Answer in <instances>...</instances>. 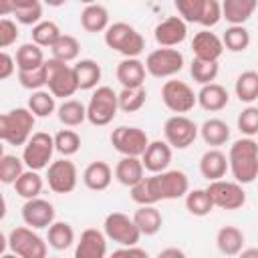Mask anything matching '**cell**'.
Here are the masks:
<instances>
[{"instance_id":"ac0fdd59","label":"cell","mask_w":258,"mask_h":258,"mask_svg":"<svg viewBox=\"0 0 258 258\" xmlns=\"http://www.w3.org/2000/svg\"><path fill=\"white\" fill-rule=\"evenodd\" d=\"M107 234L97 230V228H87L83 230L77 248H75V258H105L107 254Z\"/></svg>"},{"instance_id":"ab89813d","label":"cell","mask_w":258,"mask_h":258,"mask_svg":"<svg viewBox=\"0 0 258 258\" xmlns=\"http://www.w3.org/2000/svg\"><path fill=\"white\" fill-rule=\"evenodd\" d=\"M214 202L208 194V189H191L185 194V210L191 214V216H198V218H204L208 216L212 210H214Z\"/></svg>"},{"instance_id":"b9f144b4","label":"cell","mask_w":258,"mask_h":258,"mask_svg":"<svg viewBox=\"0 0 258 258\" xmlns=\"http://www.w3.org/2000/svg\"><path fill=\"white\" fill-rule=\"evenodd\" d=\"M50 50H52V58H58L62 62H73L79 58L81 44L73 34H60V38L50 46Z\"/></svg>"},{"instance_id":"277c9868","label":"cell","mask_w":258,"mask_h":258,"mask_svg":"<svg viewBox=\"0 0 258 258\" xmlns=\"http://www.w3.org/2000/svg\"><path fill=\"white\" fill-rule=\"evenodd\" d=\"M103 34L105 44L123 56H139L145 50V38L135 26L127 22H113Z\"/></svg>"},{"instance_id":"7402d4cb","label":"cell","mask_w":258,"mask_h":258,"mask_svg":"<svg viewBox=\"0 0 258 258\" xmlns=\"http://www.w3.org/2000/svg\"><path fill=\"white\" fill-rule=\"evenodd\" d=\"M145 177V165L143 159L137 155H123L115 165V179L121 185H135L139 179Z\"/></svg>"},{"instance_id":"6f0895ef","label":"cell","mask_w":258,"mask_h":258,"mask_svg":"<svg viewBox=\"0 0 258 258\" xmlns=\"http://www.w3.org/2000/svg\"><path fill=\"white\" fill-rule=\"evenodd\" d=\"M240 256L242 258H258V248H242V252H240Z\"/></svg>"},{"instance_id":"30bf717a","label":"cell","mask_w":258,"mask_h":258,"mask_svg":"<svg viewBox=\"0 0 258 258\" xmlns=\"http://www.w3.org/2000/svg\"><path fill=\"white\" fill-rule=\"evenodd\" d=\"M103 232L107 234L109 240H113L119 246L139 244V238H141V232H139L133 216L129 218L123 212H111V214H107L105 216V222H103Z\"/></svg>"},{"instance_id":"7c38bea8","label":"cell","mask_w":258,"mask_h":258,"mask_svg":"<svg viewBox=\"0 0 258 258\" xmlns=\"http://www.w3.org/2000/svg\"><path fill=\"white\" fill-rule=\"evenodd\" d=\"M208 194L216 208L222 210H240L246 204V191L240 181H228V179H214L208 183Z\"/></svg>"},{"instance_id":"f6af8a7d","label":"cell","mask_w":258,"mask_h":258,"mask_svg":"<svg viewBox=\"0 0 258 258\" xmlns=\"http://www.w3.org/2000/svg\"><path fill=\"white\" fill-rule=\"evenodd\" d=\"M54 147L62 157H71L81 149V135L73 129H60L54 135Z\"/></svg>"},{"instance_id":"ffe728a7","label":"cell","mask_w":258,"mask_h":258,"mask_svg":"<svg viewBox=\"0 0 258 258\" xmlns=\"http://www.w3.org/2000/svg\"><path fill=\"white\" fill-rule=\"evenodd\" d=\"M171 145L163 139H155V141H149L145 153L141 155L143 159V165L149 173H159V171H165L171 163Z\"/></svg>"},{"instance_id":"ee69618b","label":"cell","mask_w":258,"mask_h":258,"mask_svg":"<svg viewBox=\"0 0 258 258\" xmlns=\"http://www.w3.org/2000/svg\"><path fill=\"white\" fill-rule=\"evenodd\" d=\"M220 73L218 60H204V58H194L189 64V75L198 85H208L214 83Z\"/></svg>"},{"instance_id":"f5cc1de1","label":"cell","mask_w":258,"mask_h":258,"mask_svg":"<svg viewBox=\"0 0 258 258\" xmlns=\"http://www.w3.org/2000/svg\"><path fill=\"white\" fill-rule=\"evenodd\" d=\"M16 69H18L16 67V58L12 54H8L6 50H2V54H0V79L4 81L8 77H12V73Z\"/></svg>"},{"instance_id":"6da1fadb","label":"cell","mask_w":258,"mask_h":258,"mask_svg":"<svg viewBox=\"0 0 258 258\" xmlns=\"http://www.w3.org/2000/svg\"><path fill=\"white\" fill-rule=\"evenodd\" d=\"M131 189V200L137 206L157 204L163 200H179L189 191V179L181 169H165L139 179Z\"/></svg>"},{"instance_id":"f546056e","label":"cell","mask_w":258,"mask_h":258,"mask_svg":"<svg viewBox=\"0 0 258 258\" xmlns=\"http://www.w3.org/2000/svg\"><path fill=\"white\" fill-rule=\"evenodd\" d=\"M75 75H77V83L81 91H91L97 89L99 81H101V64L93 58H81L75 64Z\"/></svg>"},{"instance_id":"7bdbcfd3","label":"cell","mask_w":258,"mask_h":258,"mask_svg":"<svg viewBox=\"0 0 258 258\" xmlns=\"http://www.w3.org/2000/svg\"><path fill=\"white\" fill-rule=\"evenodd\" d=\"M24 159L12 153H4L0 157V181L6 185H14V181L24 173Z\"/></svg>"},{"instance_id":"9a60e30c","label":"cell","mask_w":258,"mask_h":258,"mask_svg":"<svg viewBox=\"0 0 258 258\" xmlns=\"http://www.w3.org/2000/svg\"><path fill=\"white\" fill-rule=\"evenodd\" d=\"M77 165L67 157L50 161V165L46 167V183L54 194H71L77 187Z\"/></svg>"},{"instance_id":"f1b7e54d","label":"cell","mask_w":258,"mask_h":258,"mask_svg":"<svg viewBox=\"0 0 258 258\" xmlns=\"http://www.w3.org/2000/svg\"><path fill=\"white\" fill-rule=\"evenodd\" d=\"M81 26L87 32H105L109 28V10L99 2L87 4L81 12Z\"/></svg>"},{"instance_id":"680465c9","label":"cell","mask_w":258,"mask_h":258,"mask_svg":"<svg viewBox=\"0 0 258 258\" xmlns=\"http://www.w3.org/2000/svg\"><path fill=\"white\" fill-rule=\"evenodd\" d=\"M46 6H50V8H58V6H62V4H67V0H42Z\"/></svg>"},{"instance_id":"4316f807","label":"cell","mask_w":258,"mask_h":258,"mask_svg":"<svg viewBox=\"0 0 258 258\" xmlns=\"http://www.w3.org/2000/svg\"><path fill=\"white\" fill-rule=\"evenodd\" d=\"M244 232L236 226H222L216 234V246L224 256H238L244 248Z\"/></svg>"},{"instance_id":"11a10c76","label":"cell","mask_w":258,"mask_h":258,"mask_svg":"<svg viewBox=\"0 0 258 258\" xmlns=\"http://www.w3.org/2000/svg\"><path fill=\"white\" fill-rule=\"evenodd\" d=\"M157 256H159V258H183L185 252L179 250V248H163V250H159Z\"/></svg>"},{"instance_id":"5b68a950","label":"cell","mask_w":258,"mask_h":258,"mask_svg":"<svg viewBox=\"0 0 258 258\" xmlns=\"http://www.w3.org/2000/svg\"><path fill=\"white\" fill-rule=\"evenodd\" d=\"M119 111V97L111 87H97L87 105V121L95 127L109 125Z\"/></svg>"},{"instance_id":"91938a15","label":"cell","mask_w":258,"mask_h":258,"mask_svg":"<svg viewBox=\"0 0 258 258\" xmlns=\"http://www.w3.org/2000/svg\"><path fill=\"white\" fill-rule=\"evenodd\" d=\"M81 2H83V4H95L97 0H81Z\"/></svg>"},{"instance_id":"7a4b0ae2","label":"cell","mask_w":258,"mask_h":258,"mask_svg":"<svg viewBox=\"0 0 258 258\" xmlns=\"http://www.w3.org/2000/svg\"><path fill=\"white\" fill-rule=\"evenodd\" d=\"M228 161L236 181H240L242 185L252 183L258 177V143L252 137L236 139L230 145Z\"/></svg>"},{"instance_id":"4dcf8cb0","label":"cell","mask_w":258,"mask_h":258,"mask_svg":"<svg viewBox=\"0 0 258 258\" xmlns=\"http://www.w3.org/2000/svg\"><path fill=\"white\" fill-rule=\"evenodd\" d=\"M48 234H46V242L52 250L56 252H62L67 248H71L75 244V230L69 222H52L48 228Z\"/></svg>"},{"instance_id":"d6a6232c","label":"cell","mask_w":258,"mask_h":258,"mask_svg":"<svg viewBox=\"0 0 258 258\" xmlns=\"http://www.w3.org/2000/svg\"><path fill=\"white\" fill-rule=\"evenodd\" d=\"M56 115H58V121L62 125H67V127H79L87 119V105H83L77 99H64L56 107Z\"/></svg>"},{"instance_id":"c3c4849f","label":"cell","mask_w":258,"mask_h":258,"mask_svg":"<svg viewBox=\"0 0 258 258\" xmlns=\"http://www.w3.org/2000/svg\"><path fill=\"white\" fill-rule=\"evenodd\" d=\"M222 2L220 0H204V8L200 14V22L204 28H212L222 20Z\"/></svg>"},{"instance_id":"4fadbf2b","label":"cell","mask_w":258,"mask_h":258,"mask_svg":"<svg viewBox=\"0 0 258 258\" xmlns=\"http://www.w3.org/2000/svg\"><path fill=\"white\" fill-rule=\"evenodd\" d=\"M161 101L171 113H187L198 103V93L183 81H165L161 87Z\"/></svg>"},{"instance_id":"83f0119b","label":"cell","mask_w":258,"mask_h":258,"mask_svg":"<svg viewBox=\"0 0 258 258\" xmlns=\"http://www.w3.org/2000/svg\"><path fill=\"white\" fill-rule=\"evenodd\" d=\"M258 8V0H222V16L230 24H244Z\"/></svg>"},{"instance_id":"60d3db41","label":"cell","mask_w":258,"mask_h":258,"mask_svg":"<svg viewBox=\"0 0 258 258\" xmlns=\"http://www.w3.org/2000/svg\"><path fill=\"white\" fill-rule=\"evenodd\" d=\"M32 42H36L38 46H42V48H50L58 38H60V28H58V24L56 22H52V20H40L38 24H34L32 26Z\"/></svg>"},{"instance_id":"ba28073f","label":"cell","mask_w":258,"mask_h":258,"mask_svg":"<svg viewBox=\"0 0 258 258\" xmlns=\"http://www.w3.org/2000/svg\"><path fill=\"white\" fill-rule=\"evenodd\" d=\"M6 242L12 254L20 258H44L48 252V246L42 240V236H38L30 226H18L10 230Z\"/></svg>"},{"instance_id":"9f6ffc18","label":"cell","mask_w":258,"mask_h":258,"mask_svg":"<svg viewBox=\"0 0 258 258\" xmlns=\"http://www.w3.org/2000/svg\"><path fill=\"white\" fill-rule=\"evenodd\" d=\"M12 2V6H14V10L16 8H24V6H32V4H38L40 0H10ZM14 14V12H12Z\"/></svg>"},{"instance_id":"603a6c76","label":"cell","mask_w":258,"mask_h":258,"mask_svg":"<svg viewBox=\"0 0 258 258\" xmlns=\"http://www.w3.org/2000/svg\"><path fill=\"white\" fill-rule=\"evenodd\" d=\"M145 75V62H141L137 56H125L117 64V81L121 83V87H143Z\"/></svg>"},{"instance_id":"8fae6325","label":"cell","mask_w":258,"mask_h":258,"mask_svg":"<svg viewBox=\"0 0 258 258\" xmlns=\"http://www.w3.org/2000/svg\"><path fill=\"white\" fill-rule=\"evenodd\" d=\"M200 133V127L183 113L171 115L163 123V137L173 149H187Z\"/></svg>"},{"instance_id":"db71d44e","label":"cell","mask_w":258,"mask_h":258,"mask_svg":"<svg viewBox=\"0 0 258 258\" xmlns=\"http://www.w3.org/2000/svg\"><path fill=\"white\" fill-rule=\"evenodd\" d=\"M113 256H137V258H147V252L143 248H137V244L133 246H121L117 250H113Z\"/></svg>"},{"instance_id":"7dc6e473","label":"cell","mask_w":258,"mask_h":258,"mask_svg":"<svg viewBox=\"0 0 258 258\" xmlns=\"http://www.w3.org/2000/svg\"><path fill=\"white\" fill-rule=\"evenodd\" d=\"M238 129L246 137L258 135V107L248 105L246 109H242V113L238 115Z\"/></svg>"},{"instance_id":"44dd1931","label":"cell","mask_w":258,"mask_h":258,"mask_svg":"<svg viewBox=\"0 0 258 258\" xmlns=\"http://www.w3.org/2000/svg\"><path fill=\"white\" fill-rule=\"evenodd\" d=\"M228 169H230V161H228L226 153H222L218 147L204 151V155L200 157V173L208 181L222 179Z\"/></svg>"},{"instance_id":"e575fe53","label":"cell","mask_w":258,"mask_h":258,"mask_svg":"<svg viewBox=\"0 0 258 258\" xmlns=\"http://www.w3.org/2000/svg\"><path fill=\"white\" fill-rule=\"evenodd\" d=\"M42 177L36 169H24V173L14 181V189L20 198L24 200H32V198H38V194L42 191Z\"/></svg>"},{"instance_id":"f35d334b","label":"cell","mask_w":258,"mask_h":258,"mask_svg":"<svg viewBox=\"0 0 258 258\" xmlns=\"http://www.w3.org/2000/svg\"><path fill=\"white\" fill-rule=\"evenodd\" d=\"M28 109L36 117H50L56 111V97L44 89L32 91V95L28 97Z\"/></svg>"},{"instance_id":"52a82bcc","label":"cell","mask_w":258,"mask_h":258,"mask_svg":"<svg viewBox=\"0 0 258 258\" xmlns=\"http://www.w3.org/2000/svg\"><path fill=\"white\" fill-rule=\"evenodd\" d=\"M22 159L28 169H46L52 161V153L56 151L54 147V137L46 131H36L30 135V139L22 145Z\"/></svg>"},{"instance_id":"1f68e13d","label":"cell","mask_w":258,"mask_h":258,"mask_svg":"<svg viewBox=\"0 0 258 258\" xmlns=\"http://www.w3.org/2000/svg\"><path fill=\"white\" fill-rule=\"evenodd\" d=\"M200 135L202 139L212 145V147H220L224 145L228 139H230V127L226 121L218 119V117H212V119H206L200 127Z\"/></svg>"},{"instance_id":"836d02e7","label":"cell","mask_w":258,"mask_h":258,"mask_svg":"<svg viewBox=\"0 0 258 258\" xmlns=\"http://www.w3.org/2000/svg\"><path fill=\"white\" fill-rule=\"evenodd\" d=\"M16 67L18 71H30V69H36L40 64H44V52H42V46H38L36 42H24L16 48Z\"/></svg>"},{"instance_id":"d590c367","label":"cell","mask_w":258,"mask_h":258,"mask_svg":"<svg viewBox=\"0 0 258 258\" xmlns=\"http://www.w3.org/2000/svg\"><path fill=\"white\" fill-rule=\"evenodd\" d=\"M236 97L242 103H254L258 99V71H244L238 75L234 85Z\"/></svg>"},{"instance_id":"8d00e7d4","label":"cell","mask_w":258,"mask_h":258,"mask_svg":"<svg viewBox=\"0 0 258 258\" xmlns=\"http://www.w3.org/2000/svg\"><path fill=\"white\" fill-rule=\"evenodd\" d=\"M117 97H119V111L137 113L139 109H143L147 101V91L145 87H123L121 93H117Z\"/></svg>"},{"instance_id":"e0dca14e","label":"cell","mask_w":258,"mask_h":258,"mask_svg":"<svg viewBox=\"0 0 258 258\" xmlns=\"http://www.w3.org/2000/svg\"><path fill=\"white\" fill-rule=\"evenodd\" d=\"M153 36L159 46H177L187 36V22L181 16H169L153 28Z\"/></svg>"},{"instance_id":"bcb514c9","label":"cell","mask_w":258,"mask_h":258,"mask_svg":"<svg viewBox=\"0 0 258 258\" xmlns=\"http://www.w3.org/2000/svg\"><path fill=\"white\" fill-rule=\"evenodd\" d=\"M18 83L28 91H38L46 87V62L30 71H18Z\"/></svg>"},{"instance_id":"cb8c5ba5","label":"cell","mask_w":258,"mask_h":258,"mask_svg":"<svg viewBox=\"0 0 258 258\" xmlns=\"http://www.w3.org/2000/svg\"><path fill=\"white\" fill-rule=\"evenodd\" d=\"M113 181V169L107 161H91L83 171V183L93 191H103Z\"/></svg>"},{"instance_id":"3957f363","label":"cell","mask_w":258,"mask_h":258,"mask_svg":"<svg viewBox=\"0 0 258 258\" xmlns=\"http://www.w3.org/2000/svg\"><path fill=\"white\" fill-rule=\"evenodd\" d=\"M36 115L28 107H16L0 115V139L8 145H24L34 129Z\"/></svg>"},{"instance_id":"681fc988","label":"cell","mask_w":258,"mask_h":258,"mask_svg":"<svg viewBox=\"0 0 258 258\" xmlns=\"http://www.w3.org/2000/svg\"><path fill=\"white\" fill-rule=\"evenodd\" d=\"M177 14L185 22H200V14L204 8V0H173Z\"/></svg>"},{"instance_id":"2e32d148","label":"cell","mask_w":258,"mask_h":258,"mask_svg":"<svg viewBox=\"0 0 258 258\" xmlns=\"http://www.w3.org/2000/svg\"><path fill=\"white\" fill-rule=\"evenodd\" d=\"M22 222L34 230L48 228L54 222V206L42 198L26 200L22 206Z\"/></svg>"},{"instance_id":"5bb4252c","label":"cell","mask_w":258,"mask_h":258,"mask_svg":"<svg viewBox=\"0 0 258 258\" xmlns=\"http://www.w3.org/2000/svg\"><path fill=\"white\" fill-rule=\"evenodd\" d=\"M111 145L121 153V155H137L141 157L149 145V137L143 129L139 127H127L119 125L111 133Z\"/></svg>"},{"instance_id":"d6986e66","label":"cell","mask_w":258,"mask_h":258,"mask_svg":"<svg viewBox=\"0 0 258 258\" xmlns=\"http://www.w3.org/2000/svg\"><path fill=\"white\" fill-rule=\"evenodd\" d=\"M224 40L210 32L208 28L206 30H200L194 34V40H191V50H194V58H204V60H218L222 54H224Z\"/></svg>"},{"instance_id":"f907efd6","label":"cell","mask_w":258,"mask_h":258,"mask_svg":"<svg viewBox=\"0 0 258 258\" xmlns=\"http://www.w3.org/2000/svg\"><path fill=\"white\" fill-rule=\"evenodd\" d=\"M16 16V22L24 24V26H34L42 20V4H32V6H24V8H16L14 14Z\"/></svg>"},{"instance_id":"8992f818","label":"cell","mask_w":258,"mask_h":258,"mask_svg":"<svg viewBox=\"0 0 258 258\" xmlns=\"http://www.w3.org/2000/svg\"><path fill=\"white\" fill-rule=\"evenodd\" d=\"M46 87L56 99L73 97L79 91L75 67L58 58H48L46 60Z\"/></svg>"},{"instance_id":"d4e9b609","label":"cell","mask_w":258,"mask_h":258,"mask_svg":"<svg viewBox=\"0 0 258 258\" xmlns=\"http://www.w3.org/2000/svg\"><path fill=\"white\" fill-rule=\"evenodd\" d=\"M230 101V95L228 91L218 85V83H208V85H202V89L198 91V103L204 111H210V113H218L222 111Z\"/></svg>"},{"instance_id":"816d5d0a","label":"cell","mask_w":258,"mask_h":258,"mask_svg":"<svg viewBox=\"0 0 258 258\" xmlns=\"http://www.w3.org/2000/svg\"><path fill=\"white\" fill-rule=\"evenodd\" d=\"M18 38V26L14 20H10L8 16H4L0 20V46L2 48H8L16 42Z\"/></svg>"},{"instance_id":"74e56055","label":"cell","mask_w":258,"mask_h":258,"mask_svg":"<svg viewBox=\"0 0 258 258\" xmlns=\"http://www.w3.org/2000/svg\"><path fill=\"white\" fill-rule=\"evenodd\" d=\"M226 50L230 52H244L250 46V32L244 24H230L222 36Z\"/></svg>"},{"instance_id":"484cf974","label":"cell","mask_w":258,"mask_h":258,"mask_svg":"<svg viewBox=\"0 0 258 258\" xmlns=\"http://www.w3.org/2000/svg\"><path fill=\"white\" fill-rule=\"evenodd\" d=\"M133 220H135L141 236H155L163 226V216L155 208V204L139 206L135 210V214H133Z\"/></svg>"},{"instance_id":"9c48e42d","label":"cell","mask_w":258,"mask_h":258,"mask_svg":"<svg viewBox=\"0 0 258 258\" xmlns=\"http://www.w3.org/2000/svg\"><path fill=\"white\" fill-rule=\"evenodd\" d=\"M145 69L155 79H169L183 69V54L173 46H161L147 54Z\"/></svg>"}]
</instances>
